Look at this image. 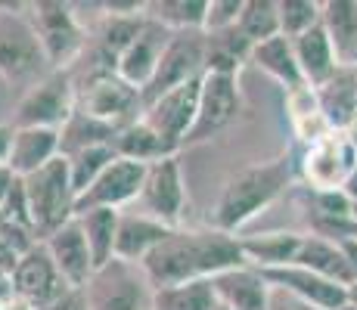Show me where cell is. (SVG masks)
<instances>
[{
    "instance_id": "12",
    "label": "cell",
    "mask_w": 357,
    "mask_h": 310,
    "mask_svg": "<svg viewBox=\"0 0 357 310\" xmlns=\"http://www.w3.org/2000/svg\"><path fill=\"white\" fill-rule=\"evenodd\" d=\"M137 211L162 220L165 226H183V211H187V186H183V168L177 155L159 158L146 168L143 192L137 199Z\"/></svg>"
},
{
    "instance_id": "5",
    "label": "cell",
    "mask_w": 357,
    "mask_h": 310,
    "mask_svg": "<svg viewBox=\"0 0 357 310\" xmlns=\"http://www.w3.org/2000/svg\"><path fill=\"white\" fill-rule=\"evenodd\" d=\"M47 72L53 68L25 16V3H0V78L29 91Z\"/></svg>"
},
{
    "instance_id": "1",
    "label": "cell",
    "mask_w": 357,
    "mask_h": 310,
    "mask_svg": "<svg viewBox=\"0 0 357 310\" xmlns=\"http://www.w3.org/2000/svg\"><path fill=\"white\" fill-rule=\"evenodd\" d=\"M236 267H245L239 236L221 233L215 226H199V230L177 226L143 261L140 270L146 273L149 286L155 292V288L183 286V282L215 279L227 270H236Z\"/></svg>"
},
{
    "instance_id": "10",
    "label": "cell",
    "mask_w": 357,
    "mask_h": 310,
    "mask_svg": "<svg viewBox=\"0 0 357 310\" xmlns=\"http://www.w3.org/2000/svg\"><path fill=\"white\" fill-rule=\"evenodd\" d=\"M298 171L307 189H345L357 171V146L345 130H329L320 143L305 149Z\"/></svg>"
},
{
    "instance_id": "3",
    "label": "cell",
    "mask_w": 357,
    "mask_h": 310,
    "mask_svg": "<svg viewBox=\"0 0 357 310\" xmlns=\"http://www.w3.org/2000/svg\"><path fill=\"white\" fill-rule=\"evenodd\" d=\"M25 16H29L53 72L75 68V62L84 56L87 40H91L84 19L78 16V6L66 3V0H34V3H25Z\"/></svg>"
},
{
    "instance_id": "33",
    "label": "cell",
    "mask_w": 357,
    "mask_h": 310,
    "mask_svg": "<svg viewBox=\"0 0 357 310\" xmlns=\"http://www.w3.org/2000/svg\"><path fill=\"white\" fill-rule=\"evenodd\" d=\"M153 310H218V295L211 288V279L155 288Z\"/></svg>"
},
{
    "instance_id": "35",
    "label": "cell",
    "mask_w": 357,
    "mask_h": 310,
    "mask_svg": "<svg viewBox=\"0 0 357 310\" xmlns=\"http://www.w3.org/2000/svg\"><path fill=\"white\" fill-rule=\"evenodd\" d=\"M115 149H112V143H100V146H87V149H81V153H75V155H68L66 162H68V174H72V186H75V192H87L93 183H97V177L102 174V171L109 168V164L115 162Z\"/></svg>"
},
{
    "instance_id": "18",
    "label": "cell",
    "mask_w": 357,
    "mask_h": 310,
    "mask_svg": "<svg viewBox=\"0 0 357 310\" xmlns=\"http://www.w3.org/2000/svg\"><path fill=\"white\" fill-rule=\"evenodd\" d=\"M168 38H171L168 29H162L159 22L146 19L140 34L130 40V47L119 56V62H115V75L143 93V87L149 84L155 65H159V56H162L165 44H168Z\"/></svg>"
},
{
    "instance_id": "6",
    "label": "cell",
    "mask_w": 357,
    "mask_h": 310,
    "mask_svg": "<svg viewBox=\"0 0 357 310\" xmlns=\"http://www.w3.org/2000/svg\"><path fill=\"white\" fill-rule=\"evenodd\" d=\"M78 87V112L87 118L109 124L121 130L125 124L143 115V96L137 87L121 81L115 72H93V75H72Z\"/></svg>"
},
{
    "instance_id": "13",
    "label": "cell",
    "mask_w": 357,
    "mask_h": 310,
    "mask_svg": "<svg viewBox=\"0 0 357 310\" xmlns=\"http://www.w3.org/2000/svg\"><path fill=\"white\" fill-rule=\"evenodd\" d=\"M146 168L149 164L130 162V158H115V162L97 177V183L78 196L75 217L84 215V211H93V208L125 211L128 205H134L137 199H140L143 180H146Z\"/></svg>"
},
{
    "instance_id": "9",
    "label": "cell",
    "mask_w": 357,
    "mask_h": 310,
    "mask_svg": "<svg viewBox=\"0 0 357 310\" xmlns=\"http://www.w3.org/2000/svg\"><path fill=\"white\" fill-rule=\"evenodd\" d=\"M91 310H153V286L137 264L115 258L84 288Z\"/></svg>"
},
{
    "instance_id": "26",
    "label": "cell",
    "mask_w": 357,
    "mask_h": 310,
    "mask_svg": "<svg viewBox=\"0 0 357 310\" xmlns=\"http://www.w3.org/2000/svg\"><path fill=\"white\" fill-rule=\"evenodd\" d=\"M295 267H305V270L317 273V277H324V279L339 282V286H348V288L357 282L351 267H348V261H345V254H342L339 242L311 236V233L301 239V248H298V254H295Z\"/></svg>"
},
{
    "instance_id": "15",
    "label": "cell",
    "mask_w": 357,
    "mask_h": 310,
    "mask_svg": "<svg viewBox=\"0 0 357 310\" xmlns=\"http://www.w3.org/2000/svg\"><path fill=\"white\" fill-rule=\"evenodd\" d=\"M68 282L63 279V273L56 270L50 251H47L44 242H38L29 254H22L13 270V292L29 298L38 310L50 307L53 301H59L68 292Z\"/></svg>"
},
{
    "instance_id": "2",
    "label": "cell",
    "mask_w": 357,
    "mask_h": 310,
    "mask_svg": "<svg viewBox=\"0 0 357 310\" xmlns=\"http://www.w3.org/2000/svg\"><path fill=\"white\" fill-rule=\"evenodd\" d=\"M292 180H295V162L289 155H277L243 168L221 189V199H218L215 211H211V226L236 236L252 217H258L264 208H271L292 186Z\"/></svg>"
},
{
    "instance_id": "28",
    "label": "cell",
    "mask_w": 357,
    "mask_h": 310,
    "mask_svg": "<svg viewBox=\"0 0 357 310\" xmlns=\"http://www.w3.org/2000/svg\"><path fill=\"white\" fill-rule=\"evenodd\" d=\"M112 149L119 158H130V162H140V164H153V162H159V158L177 155V149L171 146L168 140H162L143 118L125 124V127L112 137Z\"/></svg>"
},
{
    "instance_id": "25",
    "label": "cell",
    "mask_w": 357,
    "mask_h": 310,
    "mask_svg": "<svg viewBox=\"0 0 357 310\" xmlns=\"http://www.w3.org/2000/svg\"><path fill=\"white\" fill-rule=\"evenodd\" d=\"M301 239H305V233H258V236H239V245H243L249 267L277 270V267L295 264Z\"/></svg>"
},
{
    "instance_id": "30",
    "label": "cell",
    "mask_w": 357,
    "mask_h": 310,
    "mask_svg": "<svg viewBox=\"0 0 357 310\" xmlns=\"http://www.w3.org/2000/svg\"><path fill=\"white\" fill-rule=\"evenodd\" d=\"M119 220H121V211H112V208H93V211L78 215V224H81V230H84L87 248H91V258H93L97 270L115 261Z\"/></svg>"
},
{
    "instance_id": "32",
    "label": "cell",
    "mask_w": 357,
    "mask_h": 310,
    "mask_svg": "<svg viewBox=\"0 0 357 310\" xmlns=\"http://www.w3.org/2000/svg\"><path fill=\"white\" fill-rule=\"evenodd\" d=\"M208 0H153L146 3V19L168 31H205Z\"/></svg>"
},
{
    "instance_id": "37",
    "label": "cell",
    "mask_w": 357,
    "mask_h": 310,
    "mask_svg": "<svg viewBox=\"0 0 357 310\" xmlns=\"http://www.w3.org/2000/svg\"><path fill=\"white\" fill-rule=\"evenodd\" d=\"M280 3V34L283 38H301L324 22V3L320 0H277Z\"/></svg>"
},
{
    "instance_id": "36",
    "label": "cell",
    "mask_w": 357,
    "mask_h": 310,
    "mask_svg": "<svg viewBox=\"0 0 357 310\" xmlns=\"http://www.w3.org/2000/svg\"><path fill=\"white\" fill-rule=\"evenodd\" d=\"M239 31L252 40V44H264V40L280 34V3L277 0H245L243 16H239Z\"/></svg>"
},
{
    "instance_id": "46",
    "label": "cell",
    "mask_w": 357,
    "mask_h": 310,
    "mask_svg": "<svg viewBox=\"0 0 357 310\" xmlns=\"http://www.w3.org/2000/svg\"><path fill=\"white\" fill-rule=\"evenodd\" d=\"M342 310H357V307L351 304V301H348V304H345V307H342Z\"/></svg>"
},
{
    "instance_id": "21",
    "label": "cell",
    "mask_w": 357,
    "mask_h": 310,
    "mask_svg": "<svg viewBox=\"0 0 357 310\" xmlns=\"http://www.w3.org/2000/svg\"><path fill=\"white\" fill-rule=\"evenodd\" d=\"M292 50H295V59H298L301 78H305V84L314 87V91H320V87L342 68L339 56H335L333 38H329V31L324 29V22H320L317 29H311L307 34H301V38H295Z\"/></svg>"
},
{
    "instance_id": "14",
    "label": "cell",
    "mask_w": 357,
    "mask_h": 310,
    "mask_svg": "<svg viewBox=\"0 0 357 310\" xmlns=\"http://www.w3.org/2000/svg\"><path fill=\"white\" fill-rule=\"evenodd\" d=\"M202 78L193 81V84H183V87H177V91L159 96V100H153L149 106H143L140 118L146 121L149 127L162 137V140H168L177 153L183 149V140H187V134L193 130V124H196L199 87H202Z\"/></svg>"
},
{
    "instance_id": "38",
    "label": "cell",
    "mask_w": 357,
    "mask_h": 310,
    "mask_svg": "<svg viewBox=\"0 0 357 310\" xmlns=\"http://www.w3.org/2000/svg\"><path fill=\"white\" fill-rule=\"evenodd\" d=\"M245 0H208V16H205V31H224L239 25Z\"/></svg>"
},
{
    "instance_id": "34",
    "label": "cell",
    "mask_w": 357,
    "mask_h": 310,
    "mask_svg": "<svg viewBox=\"0 0 357 310\" xmlns=\"http://www.w3.org/2000/svg\"><path fill=\"white\" fill-rule=\"evenodd\" d=\"M115 134H119L115 127H109V124H100V121L87 118V115H81L78 109H75V115L66 121V127L59 130V155L68 158V155L81 153V149H87V146L112 143Z\"/></svg>"
},
{
    "instance_id": "27",
    "label": "cell",
    "mask_w": 357,
    "mask_h": 310,
    "mask_svg": "<svg viewBox=\"0 0 357 310\" xmlns=\"http://www.w3.org/2000/svg\"><path fill=\"white\" fill-rule=\"evenodd\" d=\"M249 62L255 68H261L267 78L277 81V84L283 87L286 93L305 84V78H301V68H298V59H295V50H292V40L283 38V34L264 40V44H255V50H252Z\"/></svg>"
},
{
    "instance_id": "16",
    "label": "cell",
    "mask_w": 357,
    "mask_h": 310,
    "mask_svg": "<svg viewBox=\"0 0 357 310\" xmlns=\"http://www.w3.org/2000/svg\"><path fill=\"white\" fill-rule=\"evenodd\" d=\"M264 279L271 282V288H283V292L295 295L305 307L311 310H342L351 301L348 286H339L333 279H324L317 273L305 270V267H277V270H261Z\"/></svg>"
},
{
    "instance_id": "31",
    "label": "cell",
    "mask_w": 357,
    "mask_h": 310,
    "mask_svg": "<svg viewBox=\"0 0 357 310\" xmlns=\"http://www.w3.org/2000/svg\"><path fill=\"white\" fill-rule=\"evenodd\" d=\"M317 96H320V106H324L329 124L335 130H342L357 112V68L342 65L317 91Z\"/></svg>"
},
{
    "instance_id": "44",
    "label": "cell",
    "mask_w": 357,
    "mask_h": 310,
    "mask_svg": "<svg viewBox=\"0 0 357 310\" xmlns=\"http://www.w3.org/2000/svg\"><path fill=\"white\" fill-rule=\"evenodd\" d=\"M342 130H345V134H348V140H351L354 146H357V112L351 115V121H348V124H345V127H342Z\"/></svg>"
},
{
    "instance_id": "20",
    "label": "cell",
    "mask_w": 357,
    "mask_h": 310,
    "mask_svg": "<svg viewBox=\"0 0 357 310\" xmlns=\"http://www.w3.org/2000/svg\"><path fill=\"white\" fill-rule=\"evenodd\" d=\"M174 226H165L162 220L143 215V211H121L119 239H115V258L140 267L149 254L159 248Z\"/></svg>"
},
{
    "instance_id": "40",
    "label": "cell",
    "mask_w": 357,
    "mask_h": 310,
    "mask_svg": "<svg viewBox=\"0 0 357 310\" xmlns=\"http://www.w3.org/2000/svg\"><path fill=\"white\" fill-rule=\"evenodd\" d=\"M19 177L13 174V168L6 162H0V208H3V202H6V196L13 192V186H16Z\"/></svg>"
},
{
    "instance_id": "48",
    "label": "cell",
    "mask_w": 357,
    "mask_h": 310,
    "mask_svg": "<svg viewBox=\"0 0 357 310\" xmlns=\"http://www.w3.org/2000/svg\"><path fill=\"white\" fill-rule=\"evenodd\" d=\"M0 310H3V301H0Z\"/></svg>"
},
{
    "instance_id": "24",
    "label": "cell",
    "mask_w": 357,
    "mask_h": 310,
    "mask_svg": "<svg viewBox=\"0 0 357 310\" xmlns=\"http://www.w3.org/2000/svg\"><path fill=\"white\" fill-rule=\"evenodd\" d=\"M202 38H205V75H236L239 78L243 62H249L252 50H255V44L239 31V25L224 31H202Z\"/></svg>"
},
{
    "instance_id": "29",
    "label": "cell",
    "mask_w": 357,
    "mask_h": 310,
    "mask_svg": "<svg viewBox=\"0 0 357 310\" xmlns=\"http://www.w3.org/2000/svg\"><path fill=\"white\" fill-rule=\"evenodd\" d=\"M324 29L333 38L335 56L345 68H357V3L354 0H326Z\"/></svg>"
},
{
    "instance_id": "8",
    "label": "cell",
    "mask_w": 357,
    "mask_h": 310,
    "mask_svg": "<svg viewBox=\"0 0 357 310\" xmlns=\"http://www.w3.org/2000/svg\"><path fill=\"white\" fill-rule=\"evenodd\" d=\"M205 75V38L202 31H171L165 44L159 65H155L149 84L143 87V106H149L159 96L177 91L183 84H193Z\"/></svg>"
},
{
    "instance_id": "23",
    "label": "cell",
    "mask_w": 357,
    "mask_h": 310,
    "mask_svg": "<svg viewBox=\"0 0 357 310\" xmlns=\"http://www.w3.org/2000/svg\"><path fill=\"white\" fill-rule=\"evenodd\" d=\"M283 106H286V115H289L292 134L305 143V149L314 146V143H320L329 130H335L333 124H329L324 106H320V96H317L314 87H307V84L295 87V91L286 93Z\"/></svg>"
},
{
    "instance_id": "19",
    "label": "cell",
    "mask_w": 357,
    "mask_h": 310,
    "mask_svg": "<svg viewBox=\"0 0 357 310\" xmlns=\"http://www.w3.org/2000/svg\"><path fill=\"white\" fill-rule=\"evenodd\" d=\"M218 304L227 310H271V282L258 267H236L211 279Z\"/></svg>"
},
{
    "instance_id": "7",
    "label": "cell",
    "mask_w": 357,
    "mask_h": 310,
    "mask_svg": "<svg viewBox=\"0 0 357 310\" xmlns=\"http://www.w3.org/2000/svg\"><path fill=\"white\" fill-rule=\"evenodd\" d=\"M75 109H78V87H75L72 72H47L29 91H22L10 124L13 127L63 130Z\"/></svg>"
},
{
    "instance_id": "22",
    "label": "cell",
    "mask_w": 357,
    "mask_h": 310,
    "mask_svg": "<svg viewBox=\"0 0 357 310\" xmlns=\"http://www.w3.org/2000/svg\"><path fill=\"white\" fill-rule=\"evenodd\" d=\"M59 158V130L50 127H16L6 164L16 177H31L34 171Z\"/></svg>"
},
{
    "instance_id": "17",
    "label": "cell",
    "mask_w": 357,
    "mask_h": 310,
    "mask_svg": "<svg viewBox=\"0 0 357 310\" xmlns=\"http://www.w3.org/2000/svg\"><path fill=\"white\" fill-rule=\"evenodd\" d=\"M44 245H47L53 264H56V270L63 273V279L68 282V286L87 288V282L93 279L97 267H93L91 248H87V239H84V230H81L78 217L68 220L66 226H59Z\"/></svg>"
},
{
    "instance_id": "11",
    "label": "cell",
    "mask_w": 357,
    "mask_h": 310,
    "mask_svg": "<svg viewBox=\"0 0 357 310\" xmlns=\"http://www.w3.org/2000/svg\"><path fill=\"white\" fill-rule=\"evenodd\" d=\"M243 112V93H239L236 75H205L199 87V112L196 124L187 134L183 146H196L211 137H218L224 127H230Z\"/></svg>"
},
{
    "instance_id": "45",
    "label": "cell",
    "mask_w": 357,
    "mask_h": 310,
    "mask_svg": "<svg viewBox=\"0 0 357 310\" xmlns=\"http://www.w3.org/2000/svg\"><path fill=\"white\" fill-rule=\"evenodd\" d=\"M345 192H348V199H351V202L357 205V171H354V174H351V180H348V183H345Z\"/></svg>"
},
{
    "instance_id": "39",
    "label": "cell",
    "mask_w": 357,
    "mask_h": 310,
    "mask_svg": "<svg viewBox=\"0 0 357 310\" xmlns=\"http://www.w3.org/2000/svg\"><path fill=\"white\" fill-rule=\"evenodd\" d=\"M44 310H91V307H87V295H84V288H68L63 298L53 301V304H50V307H44Z\"/></svg>"
},
{
    "instance_id": "47",
    "label": "cell",
    "mask_w": 357,
    "mask_h": 310,
    "mask_svg": "<svg viewBox=\"0 0 357 310\" xmlns=\"http://www.w3.org/2000/svg\"><path fill=\"white\" fill-rule=\"evenodd\" d=\"M218 310H227V307H221V304H218Z\"/></svg>"
},
{
    "instance_id": "43",
    "label": "cell",
    "mask_w": 357,
    "mask_h": 310,
    "mask_svg": "<svg viewBox=\"0 0 357 310\" xmlns=\"http://www.w3.org/2000/svg\"><path fill=\"white\" fill-rule=\"evenodd\" d=\"M13 134H16V127H13V124H0V162H6V158H10Z\"/></svg>"
},
{
    "instance_id": "41",
    "label": "cell",
    "mask_w": 357,
    "mask_h": 310,
    "mask_svg": "<svg viewBox=\"0 0 357 310\" xmlns=\"http://www.w3.org/2000/svg\"><path fill=\"white\" fill-rule=\"evenodd\" d=\"M16 264H19V254L13 251V248L6 245L3 239H0V270H3V273H10V277H13V270H16Z\"/></svg>"
},
{
    "instance_id": "4",
    "label": "cell",
    "mask_w": 357,
    "mask_h": 310,
    "mask_svg": "<svg viewBox=\"0 0 357 310\" xmlns=\"http://www.w3.org/2000/svg\"><path fill=\"white\" fill-rule=\"evenodd\" d=\"M25 180V196H29V215H31V230L40 242L53 236L59 226L75 220V205H78V192L72 186L68 174V162L63 155L53 158L47 168L34 171Z\"/></svg>"
},
{
    "instance_id": "42",
    "label": "cell",
    "mask_w": 357,
    "mask_h": 310,
    "mask_svg": "<svg viewBox=\"0 0 357 310\" xmlns=\"http://www.w3.org/2000/svg\"><path fill=\"white\" fill-rule=\"evenodd\" d=\"M339 248H342V254H345L348 267H351V273H354V279H357V236H351V239H342Z\"/></svg>"
}]
</instances>
